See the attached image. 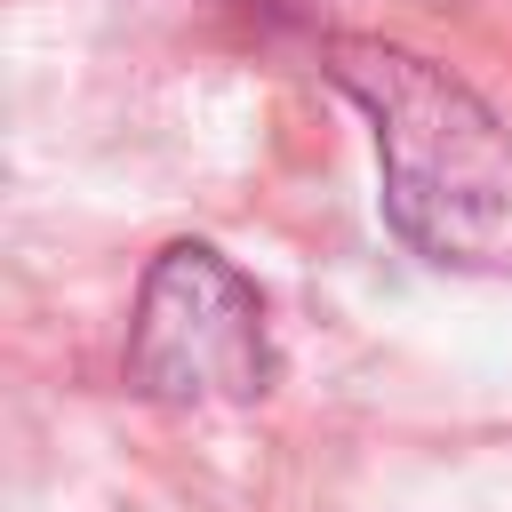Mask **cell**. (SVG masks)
I'll list each match as a JSON object with an SVG mask.
<instances>
[{
  "instance_id": "obj_1",
  "label": "cell",
  "mask_w": 512,
  "mask_h": 512,
  "mask_svg": "<svg viewBox=\"0 0 512 512\" xmlns=\"http://www.w3.org/2000/svg\"><path fill=\"white\" fill-rule=\"evenodd\" d=\"M320 72L368 112L392 232L440 272L512 280V128L496 104L376 32L320 40Z\"/></svg>"
},
{
  "instance_id": "obj_2",
  "label": "cell",
  "mask_w": 512,
  "mask_h": 512,
  "mask_svg": "<svg viewBox=\"0 0 512 512\" xmlns=\"http://www.w3.org/2000/svg\"><path fill=\"white\" fill-rule=\"evenodd\" d=\"M128 384L168 408H240L272 384L256 280L208 240H168L144 264L128 320Z\"/></svg>"
}]
</instances>
